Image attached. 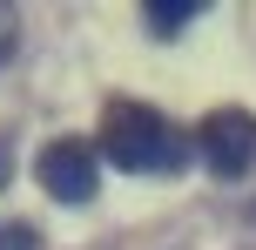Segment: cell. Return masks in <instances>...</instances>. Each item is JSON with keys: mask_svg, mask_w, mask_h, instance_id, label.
<instances>
[{"mask_svg": "<svg viewBox=\"0 0 256 250\" xmlns=\"http://www.w3.org/2000/svg\"><path fill=\"white\" fill-rule=\"evenodd\" d=\"M189 149L196 142L176 122H162L148 102H115L102 115V156L115 169H128V176H176L189 162Z\"/></svg>", "mask_w": 256, "mask_h": 250, "instance_id": "cell-1", "label": "cell"}, {"mask_svg": "<svg viewBox=\"0 0 256 250\" xmlns=\"http://www.w3.org/2000/svg\"><path fill=\"white\" fill-rule=\"evenodd\" d=\"M196 14H202V0H148L142 21H148V34H182Z\"/></svg>", "mask_w": 256, "mask_h": 250, "instance_id": "cell-4", "label": "cell"}, {"mask_svg": "<svg viewBox=\"0 0 256 250\" xmlns=\"http://www.w3.org/2000/svg\"><path fill=\"white\" fill-rule=\"evenodd\" d=\"M250 216H256V203H250Z\"/></svg>", "mask_w": 256, "mask_h": 250, "instance_id": "cell-6", "label": "cell"}, {"mask_svg": "<svg viewBox=\"0 0 256 250\" xmlns=\"http://www.w3.org/2000/svg\"><path fill=\"white\" fill-rule=\"evenodd\" d=\"M94 142H81V135H61V142H48L40 149V189H48L54 203H88L94 189H102V169H94Z\"/></svg>", "mask_w": 256, "mask_h": 250, "instance_id": "cell-3", "label": "cell"}, {"mask_svg": "<svg viewBox=\"0 0 256 250\" xmlns=\"http://www.w3.org/2000/svg\"><path fill=\"white\" fill-rule=\"evenodd\" d=\"M196 149H202V169L222 176V183L256 169V115L250 108H216V115L196 129Z\"/></svg>", "mask_w": 256, "mask_h": 250, "instance_id": "cell-2", "label": "cell"}, {"mask_svg": "<svg viewBox=\"0 0 256 250\" xmlns=\"http://www.w3.org/2000/svg\"><path fill=\"white\" fill-rule=\"evenodd\" d=\"M14 41H20V21H14V7H0V61L14 54Z\"/></svg>", "mask_w": 256, "mask_h": 250, "instance_id": "cell-5", "label": "cell"}]
</instances>
